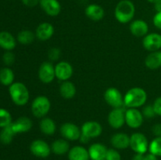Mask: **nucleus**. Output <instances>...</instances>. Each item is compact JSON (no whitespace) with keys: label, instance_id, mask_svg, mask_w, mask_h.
Returning <instances> with one entry per match:
<instances>
[{"label":"nucleus","instance_id":"nucleus-30","mask_svg":"<svg viewBox=\"0 0 161 160\" xmlns=\"http://www.w3.org/2000/svg\"><path fill=\"white\" fill-rule=\"evenodd\" d=\"M36 38V34L29 30H22L17 35V41L22 45H29L32 43Z\"/></svg>","mask_w":161,"mask_h":160},{"label":"nucleus","instance_id":"nucleus-37","mask_svg":"<svg viewBox=\"0 0 161 160\" xmlns=\"http://www.w3.org/2000/svg\"><path fill=\"white\" fill-rule=\"evenodd\" d=\"M153 106L156 115H161V97H157V98L156 99Z\"/></svg>","mask_w":161,"mask_h":160},{"label":"nucleus","instance_id":"nucleus-7","mask_svg":"<svg viewBox=\"0 0 161 160\" xmlns=\"http://www.w3.org/2000/svg\"><path fill=\"white\" fill-rule=\"evenodd\" d=\"M144 116L138 108H128L125 111V122L132 129L139 128L143 123Z\"/></svg>","mask_w":161,"mask_h":160},{"label":"nucleus","instance_id":"nucleus-15","mask_svg":"<svg viewBox=\"0 0 161 160\" xmlns=\"http://www.w3.org/2000/svg\"><path fill=\"white\" fill-rule=\"evenodd\" d=\"M39 5L42 10L50 17H56L61 13V6L58 0H40Z\"/></svg>","mask_w":161,"mask_h":160},{"label":"nucleus","instance_id":"nucleus-31","mask_svg":"<svg viewBox=\"0 0 161 160\" xmlns=\"http://www.w3.org/2000/svg\"><path fill=\"white\" fill-rule=\"evenodd\" d=\"M149 152L156 156H161V136H156L149 146Z\"/></svg>","mask_w":161,"mask_h":160},{"label":"nucleus","instance_id":"nucleus-17","mask_svg":"<svg viewBox=\"0 0 161 160\" xmlns=\"http://www.w3.org/2000/svg\"><path fill=\"white\" fill-rule=\"evenodd\" d=\"M110 142L114 148L123 150L130 147V136L124 133H115L112 136Z\"/></svg>","mask_w":161,"mask_h":160},{"label":"nucleus","instance_id":"nucleus-45","mask_svg":"<svg viewBox=\"0 0 161 160\" xmlns=\"http://www.w3.org/2000/svg\"><path fill=\"white\" fill-rule=\"evenodd\" d=\"M148 2H149V3H156L157 1H159V0H147Z\"/></svg>","mask_w":161,"mask_h":160},{"label":"nucleus","instance_id":"nucleus-32","mask_svg":"<svg viewBox=\"0 0 161 160\" xmlns=\"http://www.w3.org/2000/svg\"><path fill=\"white\" fill-rule=\"evenodd\" d=\"M11 114L4 108H0V128H4L12 123Z\"/></svg>","mask_w":161,"mask_h":160},{"label":"nucleus","instance_id":"nucleus-20","mask_svg":"<svg viewBox=\"0 0 161 160\" xmlns=\"http://www.w3.org/2000/svg\"><path fill=\"white\" fill-rule=\"evenodd\" d=\"M130 31L136 37L146 36L149 31V25L145 20H136L130 24Z\"/></svg>","mask_w":161,"mask_h":160},{"label":"nucleus","instance_id":"nucleus-4","mask_svg":"<svg viewBox=\"0 0 161 160\" xmlns=\"http://www.w3.org/2000/svg\"><path fill=\"white\" fill-rule=\"evenodd\" d=\"M51 103L46 96H39L33 100L31 109L33 115L36 118H44L50 110Z\"/></svg>","mask_w":161,"mask_h":160},{"label":"nucleus","instance_id":"nucleus-40","mask_svg":"<svg viewBox=\"0 0 161 160\" xmlns=\"http://www.w3.org/2000/svg\"><path fill=\"white\" fill-rule=\"evenodd\" d=\"M153 133L156 136H161V123H157L153 126Z\"/></svg>","mask_w":161,"mask_h":160},{"label":"nucleus","instance_id":"nucleus-24","mask_svg":"<svg viewBox=\"0 0 161 160\" xmlns=\"http://www.w3.org/2000/svg\"><path fill=\"white\" fill-rule=\"evenodd\" d=\"M146 66L149 69L155 70L161 67V51L151 52L145 60Z\"/></svg>","mask_w":161,"mask_h":160},{"label":"nucleus","instance_id":"nucleus-26","mask_svg":"<svg viewBox=\"0 0 161 160\" xmlns=\"http://www.w3.org/2000/svg\"><path fill=\"white\" fill-rule=\"evenodd\" d=\"M60 94L64 99H72L76 93L75 86L70 81H64L60 86Z\"/></svg>","mask_w":161,"mask_h":160},{"label":"nucleus","instance_id":"nucleus-19","mask_svg":"<svg viewBox=\"0 0 161 160\" xmlns=\"http://www.w3.org/2000/svg\"><path fill=\"white\" fill-rule=\"evenodd\" d=\"M12 126L16 134L27 133L32 127V121L26 116H22L12 122Z\"/></svg>","mask_w":161,"mask_h":160},{"label":"nucleus","instance_id":"nucleus-18","mask_svg":"<svg viewBox=\"0 0 161 160\" xmlns=\"http://www.w3.org/2000/svg\"><path fill=\"white\" fill-rule=\"evenodd\" d=\"M107 150L104 144L101 143H94L90 146L88 149L90 158L91 160H105Z\"/></svg>","mask_w":161,"mask_h":160},{"label":"nucleus","instance_id":"nucleus-12","mask_svg":"<svg viewBox=\"0 0 161 160\" xmlns=\"http://www.w3.org/2000/svg\"><path fill=\"white\" fill-rule=\"evenodd\" d=\"M82 134L87 136L89 139L96 138L102 133V126L96 121H88L83 123L81 127Z\"/></svg>","mask_w":161,"mask_h":160},{"label":"nucleus","instance_id":"nucleus-42","mask_svg":"<svg viewBox=\"0 0 161 160\" xmlns=\"http://www.w3.org/2000/svg\"><path fill=\"white\" fill-rule=\"evenodd\" d=\"M144 154H140V153H136L133 156L131 160H144Z\"/></svg>","mask_w":161,"mask_h":160},{"label":"nucleus","instance_id":"nucleus-2","mask_svg":"<svg viewBox=\"0 0 161 160\" xmlns=\"http://www.w3.org/2000/svg\"><path fill=\"white\" fill-rule=\"evenodd\" d=\"M135 14V6L130 0H121L115 8V17L121 24L131 21Z\"/></svg>","mask_w":161,"mask_h":160},{"label":"nucleus","instance_id":"nucleus-23","mask_svg":"<svg viewBox=\"0 0 161 160\" xmlns=\"http://www.w3.org/2000/svg\"><path fill=\"white\" fill-rule=\"evenodd\" d=\"M16 45V39L12 34L7 31L0 32V47L7 51H11L15 48Z\"/></svg>","mask_w":161,"mask_h":160},{"label":"nucleus","instance_id":"nucleus-5","mask_svg":"<svg viewBox=\"0 0 161 160\" xmlns=\"http://www.w3.org/2000/svg\"><path fill=\"white\" fill-rule=\"evenodd\" d=\"M149 141L142 133H135L130 136V147L135 153L145 154L149 149Z\"/></svg>","mask_w":161,"mask_h":160},{"label":"nucleus","instance_id":"nucleus-36","mask_svg":"<svg viewBox=\"0 0 161 160\" xmlns=\"http://www.w3.org/2000/svg\"><path fill=\"white\" fill-rule=\"evenodd\" d=\"M3 62L6 64V65H11L14 63L15 61V56L14 53L11 51H7L3 54Z\"/></svg>","mask_w":161,"mask_h":160},{"label":"nucleus","instance_id":"nucleus-43","mask_svg":"<svg viewBox=\"0 0 161 160\" xmlns=\"http://www.w3.org/2000/svg\"><path fill=\"white\" fill-rule=\"evenodd\" d=\"M79 140H80V142L83 143V144H86V143H88L90 141H91V139H89L87 136H84V135L82 134V133H81V136H80V139H79Z\"/></svg>","mask_w":161,"mask_h":160},{"label":"nucleus","instance_id":"nucleus-6","mask_svg":"<svg viewBox=\"0 0 161 160\" xmlns=\"http://www.w3.org/2000/svg\"><path fill=\"white\" fill-rule=\"evenodd\" d=\"M104 98L106 103L113 108H124V97L120 91L115 87H110L104 93Z\"/></svg>","mask_w":161,"mask_h":160},{"label":"nucleus","instance_id":"nucleus-33","mask_svg":"<svg viewBox=\"0 0 161 160\" xmlns=\"http://www.w3.org/2000/svg\"><path fill=\"white\" fill-rule=\"evenodd\" d=\"M105 160H121V155L116 148H109L107 150Z\"/></svg>","mask_w":161,"mask_h":160},{"label":"nucleus","instance_id":"nucleus-16","mask_svg":"<svg viewBox=\"0 0 161 160\" xmlns=\"http://www.w3.org/2000/svg\"><path fill=\"white\" fill-rule=\"evenodd\" d=\"M54 33V28L51 24L43 22L39 24L36 30V37L40 41H47L50 39Z\"/></svg>","mask_w":161,"mask_h":160},{"label":"nucleus","instance_id":"nucleus-34","mask_svg":"<svg viewBox=\"0 0 161 160\" xmlns=\"http://www.w3.org/2000/svg\"><path fill=\"white\" fill-rule=\"evenodd\" d=\"M142 115L146 119H153L156 115V112L154 111V108L153 104H148L143 108Z\"/></svg>","mask_w":161,"mask_h":160},{"label":"nucleus","instance_id":"nucleus-13","mask_svg":"<svg viewBox=\"0 0 161 160\" xmlns=\"http://www.w3.org/2000/svg\"><path fill=\"white\" fill-rule=\"evenodd\" d=\"M73 74V67L67 61H61L55 65V75L61 81H68Z\"/></svg>","mask_w":161,"mask_h":160},{"label":"nucleus","instance_id":"nucleus-21","mask_svg":"<svg viewBox=\"0 0 161 160\" xmlns=\"http://www.w3.org/2000/svg\"><path fill=\"white\" fill-rule=\"evenodd\" d=\"M85 14L91 20L98 21L105 16V10L99 5L91 4L85 9Z\"/></svg>","mask_w":161,"mask_h":160},{"label":"nucleus","instance_id":"nucleus-22","mask_svg":"<svg viewBox=\"0 0 161 160\" xmlns=\"http://www.w3.org/2000/svg\"><path fill=\"white\" fill-rule=\"evenodd\" d=\"M69 160H89L90 155L87 149L83 146H75L68 152Z\"/></svg>","mask_w":161,"mask_h":160},{"label":"nucleus","instance_id":"nucleus-39","mask_svg":"<svg viewBox=\"0 0 161 160\" xmlns=\"http://www.w3.org/2000/svg\"><path fill=\"white\" fill-rule=\"evenodd\" d=\"M24 5L28 7H34L39 3L40 0H21Z\"/></svg>","mask_w":161,"mask_h":160},{"label":"nucleus","instance_id":"nucleus-1","mask_svg":"<svg viewBox=\"0 0 161 160\" xmlns=\"http://www.w3.org/2000/svg\"><path fill=\"white\" fill-rule=\"evenodd\" d=\"M147 93L140 87H133L126 93L124 97V107L127 108H138L146 104Z\"/></svg>","mask_w":161,"mask_h":160},{"label":"nucleus","instance_id":"nucleus-35","mask_svg":"<svg viewBox=\"0 0 161 160\" xmlns=\"http://www.w3.org/2000/svg\"><path fill=\"white\" fill-rule=\"evenodd\" d=\"M61 50L59 48L53 47V48H51L48 51V57L52 61H58L60 58V56H61Z\"/></svg>","mask_w":161,"mask_h":160},{"label":"nucleus","instance_id":"nucleus-3","mask_svg":"<svg viewBox=\"0 0 161 160\" xmlns=\"http://www.w3.org/2000/svg\"><path fill=\"white\" fill-rule=\"evenodd\" d=\"M9 93L13 102L17 106H24L30 98L28 88L22 83H14L9 87Z\"/></svg>","mask_w":161,"mask_h":160},{"label":"nucleus","instance_id":"nucleus-38","mask_svg":"<svg viewBox=\"0 0 161 160\" xmlns=\"http://www.w3.org/2000/svg\"><path fill=\"white\" fill-rule=\"evenodd\" d=\"M153 24L155 27L161 30V12L157 13L153 17Z\"/></svg>","mask_w":161,"mask_h":160},{"label":"nucleus","instance_id":"nucleus-14","mask_svg":"<svg viewBox=\"0 0 161 160\" xmlns=\"http://www.w3.org/2000/svg\"><path fill=\"white\" fill-rule=\"evenodd\" d=\"M142 45L148 51H157L161 49V35L158 33L147 34L143 39Z\"/></svg>","mask_w":161,"mask_h":160},{"label":"nucleus","instance_id":"nucleus-8","mask_svg":"<svg viewBox=\"0 0 161 160\" xmlns=\"http://www.w3.org/2000/svg\"><path fill=\"white\" fill-rule=\"evenodd\" d=\"M30 151L35 156L45 158L50 155L51 147L43 140H35L30 145Z\"/></svg>","mask_w":161,"mask_h":160},{"label":"nucleus","instance_id":"nucleus-9","mask_svg":"<svg viewBox=\"0 0 161 160\" xmlns=\"http://www.w3.org/2000/svg\"><path fill=\"white\" fill-rule=\"evenodd\" d=\"M61 136L67 141H77L81 136V130L72 122H65L60 128Z\"/></svg>","mask_w":161,"mask_h":160},{"label":"nucleus","instance_id":"nucleus-41","mask_svg":"<svg viewBox=\"0 0 161 160\" xmlns=\"http://www.w3.org/2000/svg\"><path fill=\"white\" fill-rule=\"evenodd\" d=\"M144 160H157V156H156L153 154L149 153L145 155Z\"/></svg>","mask_w":161,"mask_h":160},{"label":"nucleus","instance_id":"nucleus-27","mask_svg":"<svg viewBox=\"0 0 161 160\" xmlns=\"http://www.w3.org/2000/svg\"><path fill=\"white\" fill-rule=\"evenodd\" d=\"M39 129L45 135H53L56 132V123L50 118H42L39 122Z\"/></svg>","mask_w":161,"mask_h":160},{"label":"nucleus","instance_id":"nucleus-11","mask_svg":"<svg viewBox=\"0 0 161 160\" xmlns=\"http://www.w3.org/2000/svg\"><path fill=\"white\" fill-rule=\"evenodd\" d=\"M124 108H113L108 115V122L111 127L119 129L126 123Z\"/></svg>","mask_w":161,"mask_h":160},{"label":"nucleus","instance_id":"nucleus-29","mask_svg":"<svg viewBox=\"0 0 161 160\" xmlns=\"http://www.w3.org/2000/svg\"><path fill=\"white\" fill-rule=\"evenodd\" d=\"M14 73L9 67H3L0 70V83L4 86H10L14 83Z\"/></svg>","mask_w":161,"mask_h":160},{"label":"nucleus","instance_id":"nucleus-44","mask_svg":"<svg viewBox=\"0 0 161 160\" xmlns=\"http://www.w3.org/2000/svg\"><path fill=\"white\" fill-rule=\"evenodd\" d=\"M154 4H155V9L157 11V13L161 12V0H159Z\"/></svg>","mask_w":161,"mask_h":160},{"label":"nucleus","instance_id":"nucleus-28","mask_svg":"<svg viewBox=\"0 0 161 160\" xmlns=\"http://www.w3.org/2000/svg\"><path fill=\"white\" fill-rule=\"evenodd\" d=\"M14 135H16V133L14 132L11 123L10 125L3 128L0 132V141L3 144H9L12 142Z\"/></svg>","mask_w":161,"mask_h":160},{"label":"nucleus","instance_id":"nucleus-10","mask_svg":"<svg viewBox=\"0 0 161 160\" xmlns=\"http://www.w3.org/2000/svg\"><path fill=\"white\" fill-rule=\"evenodd\" d=\"M55 77V66L50 61L42 63L39 68V78L40 81L48 84L54 80Z\"/></svg>","mask_w":161,"mask_h":160},{"label":"nucleus","instance_id":"nucleus-25","mask_svg":"<svg viewBox=\"0 0 161 160\" xmlns=\"http://www.w3.org/2000/svg\"><path fill=\"white\" fill-rule=\"evenodd\" d=\"M51 151L58 155H62L68 153L70 150V145L67 140L58 139L51 144Z\"/></svg>","mask_w":161,"mask_h":160}]
</instances>
